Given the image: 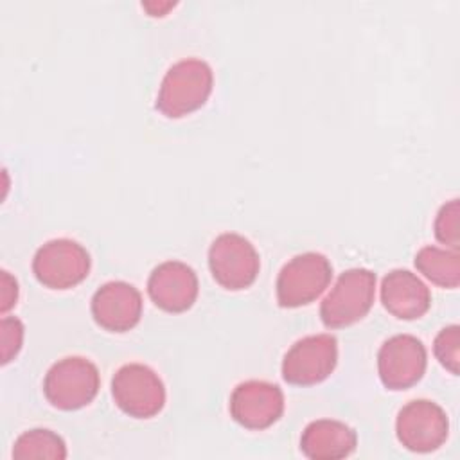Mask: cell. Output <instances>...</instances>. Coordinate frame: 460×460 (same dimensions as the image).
Listing matches in <instances>:
<instances>
[{
	"instance_id": "13",
	"label": "cell",
	"mask_w": 460,
	"mask_h": 460,
	"mask_svg": "<svg viewBox=\"0 0 460 460\" xmlns=\"http://www.w3.org/2000/svg\"><path fill=\"white\" fill-rule=\"evenodd\" d=\"M147 293L162 311L183 313L196 302L198 277L185 262L165 261L151 271Z\"/></svg>"
},
{
	"instance_id": "7",
	"label": "cell",
	"mask_w": 460,
	"mask_h": 460,
	"mask_svg": "<svg viewBox=\"0 0 460 460\" xmlns=\"http://www.w3.org/2000/svg\"><path fill=\"white\" fill-rule=\"evenodd\" d=\"M32 271L45 288L70 289L86 279L90 255L77 241L52 239L36 252Z\"/></svg>"
},
{
	"instance_id": "16",
	"label": "cell",
	"mask_w": 460,
	"mask_h": 460,
	"mask_svg": "<svg viewBox=\"0 0 460 460\" xmlns=\"http://www.w3.org/2000/svg\"><path fill=\"white\" fill-rule=\"evenodd\" d=\"M417 270L433 284L455 289L460 284V253L438 246H424L415 255Z\"/></svg>"
},
{
	"instance_id": "8",
	"label": "cell",
	"mask_w": 460,
	"mask_h": 460,
	"mask_svg": "<svg viewBox=\"0 0 460 460\" xmlns=\"http://www.w3.org/2000/svg\"><path fill=\"white\" fill-rule=\"evenodd\" d=\"M338 361V341L331 334L305 336L282 359V377L289 385L309 386L331 376Z\"/></svg>"
},
{
	"instance_id": "15",
	"label": "cell",
	"mask_w": 460,
	"mask_h": 460,
	"mask_svg": "<svg viewBox=\"0 0 460 460\" xmlns=\"http://www.w3.org/2000/svg\"><path fill=\"white\" fill-rule=\"evenodd\" d=\"M358 444L356 431L345 422L318 419L305 426L300 449L311 460H338L349 456Z\"/></svg>"
},
{
	"instance_id": "17",
	"label": "cell",
	"mask_w": 460,
	"mask_h": 460,
	"mask_svg": "<svg viewBox=\"0 0 460 460\" xmlns=\"http://www.w3.org/2000/svg\"><path fill=\"white\" fill-rule=\"evenodd\" d=\"M13 458L31 460V458H50L63 460L66 458L65 440L50 429H31L22 433L13 447Z\"/></svg>"
},
{
	"instance_id": "20",
	"label": "cell",
	"mask_w": 460,
	"mask_h": 460,
	"mask_svg": "<svg viewBox=\"0 0 460 460\" xmlns=\"http://www.w3.org/2000/svg\"><path fill=\"white\" fill-rule=\"evenodd\" d=\"M0 334H2V363H9L18 350L22 349L23 341V325L14 316H4L0 322Z\"/></svg>"
},
{
	"instance_id": "6",
	"label": "cell",
	"mask_w": 460,
	"mask_h": 460,
	"mask_svg": "<svg viewBox=\"0 0 460 460\" xmlns=\"http://www.w3.org/2000/svg\"><path fill=\"white\" fill-rule=\"evenodd\" d=\"M208 266L214 280L221 288L239 291L255 282L261 261L257 250L246 237L226 232L212 241Z\"/></svg>"
},
{
	"instance_id": "11",
	"label": "cell",
	"mask_w": 460,
	"mask_h": 460,
	"mask_svg": "<svg viewBox=\"0 0 460 460\" xmlns=\"http://www.w3.org/2000/svg\"><path fill=\"white\" fill-rule=\"evenodd\" d=\"M284 411L282 390L268 381H244L230 395V415L248 429H266L275 424Z\"/></svg>"
},
{
	"instance_id": "12",
	"label": "cell",
	"mask_w": 460,
	"mask_h": 460,
	"mask_svg": "<svg viewBox=\"0 0 460 460\" xmlns=\"http://www.w3.org/2000/svg\"><path fill=\"white\" fill-rule=\"evenodd\" d=\"M92 316L99 327L110 332H126L142 316V296L128 282H106L92 296Z\"/></svg>"
},
{
	"instance_id": "19",
	"label": "cell",
	"mask_w": 460,
	"mask_h": 460,
	"mask_svg": "<svg viewBox=\"0 0 460 460\" xmlns=\"http://www.w3.org/2000/svg\"><path fill=\"white\" fill-rule=\"evenodd\" d=\"M458 216H460V203L458 199H451L440 207L435 219V237L442 244L449 246L451 250H458L460 246Z\"/></svg>"
},
{
	"instance_id": "2",
	"label": "cell",
	"mask_w": 460,
	"mask_h": 460,
	"mask_svg": "<svg viewBox=\"0 0 460 460\" xmlns=\"http://www.w3.org/2000/svg\"><path fill=\"white\" fill-rule=\"evenodd\" d=\"M374 296L376 273L367 268L343 271L320 305L323 325L329 329H341L359 322L370 311Z\"/></svg>"
},
{
	"instance_id": "4",
	"label": "cell",
	"mask_w": 460,
	"mask_h": 460,
	"mask_svg": "<svg viewBox=\"0 0 460 460\" xmlns=\"http://www.w3.org/2000/svg\"><path fill=\"white\" fill-rule=\"evenodd\" d=\"M115 404L129 417L151 419L165 404V388L158 374L142 363L120 367L111 379Z\"/></svg>"
},
{
	"instance_id": "14",
	"label": "cell",
	"mask_w": 460,
	"mask_h": 460,
	"mask_svg": "<svg viewBox=\"0 0 460 460\" xmlns=\"http://www.w3.org/2000/svg\"><path fill=\"white\" fill-rule=\"evenodd\" d=\"M381 302L385 309L401 320H417L431 305L428 286L408 270H392L381 284Z\"/></svg>"
},
{
	"instance_id": "3",
	"label": "cell",
	"mask_w": 460,
	"mask_h": 460,
	"mask_svg": "<svg viewBox=\"0 0 460 460\" xmlns=\"http://www.w3.org/2000/svg\"><path fill=\"white\" fill-rule=\"evenodd\" d=\"M99 383V370L90 359L68 356L49 368L43 379V394L54 408L72 411L93 401Z\"/></svg>"
},
{
	"instance_id": "21",
	"label": "cell",
	"mask_w": 460,
	"mask_h": 460,
	"mask_svg": "<svg viewBox=\"0 0 460 460\" xmlns=\"http://www.w3.org/2000/svg\"><path fill=\"white\" fill-rule=\"evenodd\" d=\"M2 293H0V311L2 314H5L9 309H13L16 305V298H18V284L16 280L7 273L2 271Z\"/></svg>"
},
{
	"instance_id": "5",
	"label": "cell",
	"mask_w": 460,
	"mask_h": 460,
	"mask_svg": "<svg viewBox=\"0 0 460 460\" xmlns=\"http://www.w3.org/2000/svg\"><path fill=\"white\" fill-rule=\"evenodd\" d=\"M332 277L329 259L307 252L288 261L277 277V300L282 307H300L316 300Z\"/></svg>"
},
{
	"instance_id": "9",
	"label": "cell",
	"mask_w": 460,
	"mask_h": 460,
	"mask_svg": "<svg viewBox=\"0 0 460 460\" xmlns=\"http://www.w3.org/2000/svg\"><path fill=\"white\" fill-rule=\"evenodd\" d=\"M395 431L399 442L415 453L438 449L449 433L446 411L428 399H415L404 404L397 415Z\"/></svg>"
},
{
	"instance_id": "18",
	"label": "cell",
	"mask_w": 460,
	"mask_h": 460,
	"mask_svg": "<svg viewBox=\"0 0 460 460\" xmlns=\"http://www.w3.org/2000/svg\"><path fill=\"white\" fill-rule=\"evenodd\" d=\"M433 352L440 365L447 368L453 376H458V365H460V327L458 325H447L444 327L435 341H433Z\"/></svg>"
},
{
	"instance_id": "1",
	"label": "cell",
	"mask_w": 460,
	"mask_h": 460,
	"mask_svg": "<svg viewBox=\"0 0 460 460\" xmlns=\"http://www.w3.org/2000/svg\"><path fill=\"white\" fill-rule=\"evenodd\" d=\"M214 75L203 59H181L174 63L164 75L156 108L169 119L185 117L201 108L212 93Z\"/></svg>"
},
{
	"instance_id": "22",
	"label": "cell",
	"mask_w": 460,
	"mask_h": 460,
	"mask_svg": "<svg viewBox=\"0 0 460 460\" xmlns=\"http://www.w3.org/2000/svg\"><path fill=\"white\" fill-rule=\"evenodd\" d=\"M142 7H144L151 16H164L169 9L174 7V2H165V4L149 2V4H142Z\"/></svg>"
},
{
	"instance_id": "10",
	"label": "cell",
	"mask_w": 460,
	"mask_h": 460,
	"mask_svg": "<svg viewBox=\"0 0 460 460\" xmlns=\"http://www.w3.org/2000/svg\"><path fill=\"white\" fill-rule=\"evenodd\" d=\"M426 349L411 334L388 338L377 354V370L381 383L388 390H406L413 386L426 370Z\"/></svg>"
}]
</instances>
